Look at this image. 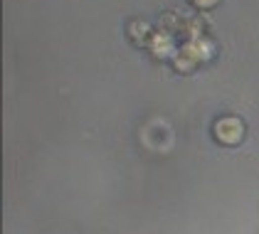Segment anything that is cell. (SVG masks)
I'll return each mask as SVG.
<instances>
[{
	"label": "cell",
	"mask_w": 259,
	"mask_h": 234,
	"mask_svg": "<svg viewBox=\"0 0 259 234\" xmlns=\"http://www.w3.org/2000/svg\"><path fill=\"white\" fill-rule=\"evenodd\" d=\"M244 123L237 116H222L212 126V136L222 146H239L244 141Z\"/></svg>",
	"instance_id": "6da1fadb"
},
{
	"label": "cell",
	"mask_w": 259,
	"mask_h": 234,
	"mask_svg": "<svg viewBox=\"0 0 259 234\" xmlns=\"http://www.w3.org/2000/svg\"><path fill=\"white\" fill-rule=\"evenodd\" d=\"M198 8H202V10H207V8H212V5H218L220 0H193Z\"/></svg>",
	"instance_id": "7a4b0ae2"
}]
</instances>
